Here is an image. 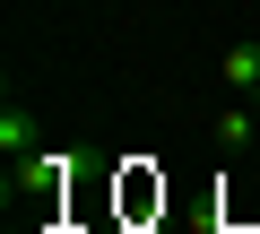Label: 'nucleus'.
Here are the masks:
<instances>
[{
    "label": "nucleus",
    "mask_w": 260,
    "mask_h": 234,
    "mask_svg": "<svg viewBox=\"0 0 260 234\" xmlns=\"http://www.w3.org/2000/svg\"><path fill=\"white\" fill-rule=\"evenodd\" d=\"M0 148H9V156H26V148H35V122H26V113H18V104H9V113H0Z\"/></svg>",
    "instance_id": "3"
},
{
    "label": "nucleus",
    "mask_w": 260,
    "mask_h": 234,
    "mask_svg": "<svg viewBox=\"0 0 260 234\" xmlns=\"http://www.w3.org/2000/svg\"><path fill=\"white\" fill-rule=\"evenodd\" d=\"M260 87V44H225V95H251Z\"/></svg>",
    "instance_id": "2"
},
{
    "label": "nucleus",
    "mask_w": 260,
    "mask_h": 234,
    "mask_svg": "<svg viewBox=\"0 0 260 234\" xmlns=\"http://www.w3.org/2000/svg\"><path fill=\"white\" fill-rule=\"evenodd\" d=\"M217 148H225V156H251V148H260V122H251L243 104H225V113H217Z\"/></svg>",
    "instance_id": "1"
}]
</instances>
